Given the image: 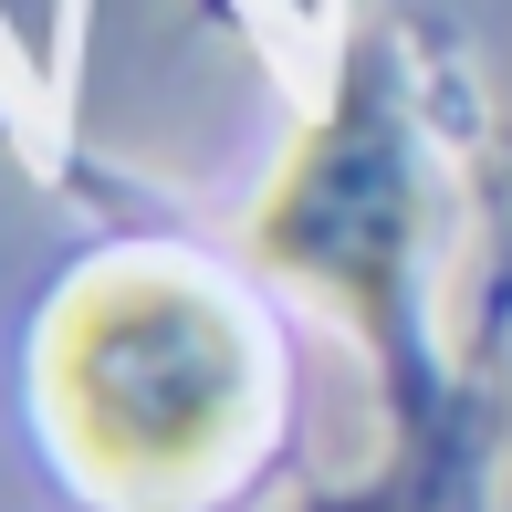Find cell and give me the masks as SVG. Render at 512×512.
I'll use <instances>...</instances> for the list:
<instances>
[{
    "label": "cell",
    "mask_w": 512,
    "mask_h": 512,
    "mask_svg": "<svg viewBox=\"0 0 512 512\" xmlns=\"http://www.w3.org/2000/svg\"><path fill=\"white\" fill-rule=\"evenodd\" d=\"M429 230H439V199H429V136L408 105V53L387 21H356L324 105L293 126L283 168L251 199L241 251L366 345L398 429H429L439 408Z\"/></svg>",
    "instance_id": "7a4b0ae2"
},
{
    "label": "cell",
    "mask_w": 512,
    "mask_h": 512,
    "mask_svg": "<svg viewBox=\"0 0 512 512\" xmlns=\"http://www.w3.org/2000/svg\"><path fill=\"white\" fill-rule=\"evenodd\" d=\"M32 418L95 512H209L283 418V356L220 262L115 241L32 324Z\"/></svg>",
    "instance_id": "6da1fadb"
}]
</instances>
